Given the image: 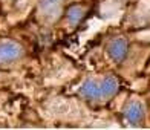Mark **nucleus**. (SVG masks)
Masks as SVG:
<instances>
[{
  "instance_id": "nucleus-2",
  "label": "nucleus",
  "mask_w": 150,
  "mask_h": 130,
  "mask_svg": "<svg viewBox=\"0 0 150 130\" xmlns=\"http://www.w3.org/2000/svg\"><path fill=\"white\" fill-rule=\"evenodd\" d=\"M23 49L18 43L12 42V40H2L0 42V63H6V61L17 60L22 57Z\"/></svg>"
},
{
  "instance_id": "nucleus-3",
  "label": "nucleus",
  "mask_w": 150,
  "mask_h": 130,
  "mask_svg": "<svg viewBox=\"0 0 150 130\" xmlns=\"http://www.w3.org/2000/svg\"><path fill=\"white\" fill-rule=\"evenodd\" d=\"M107 54L115 63H120L127 55V42L124 38H113L107 46Z\"/></svg>"
},
{
  "instance_id": "nucleus-6",
  "label": "nucleus",
  "mask_w": 150,
  "mask_h": 130,
  "mask_svg": "<svg viewBox=\"0 0 150 130\" xmlns=\"http://www.w3.org/2000/svg\"><path fill=\"white\" fill-rule=\"evenodd\" d=\"M60 2H61V0H40L38 6H40V9H42V11H49L55 5H58Z\"/></svg>"
},
{
  "instance_id": "nucleus-4",
  "label": "nucleus",
  "mask_w": 150,
  "mask_h": 130,
  "mask_svg": "<svg viewBox=\"0 0 150 130\" xmlns=\"http://www.w3.org/2000/svg\"><path fill=\"white\" fill-rule=\"evenodd\" d=\"M124 116L130 124H136V122H139L144 118V106H142L141 102H132V104H129V107L126 109Z\"/></svg>"
},
{
  "instance_id": "nucleus-5",
  "label": "nucleus",
  "mask_w": 150,
  "mask_h": 130,
  "mask_svg": "<svg viewBox=\"0 0 150 130\" xmlns=\"http://www.w3.org/2000/svg\"><path fill=\"white\" fill-rule=\"evenodd\" d=\"M83 16H84V9L81 8L80 5H72V6L67 8L66 17H67V20H69L72 25H77L80 20L83 18Z\"/></svg>"
},
{
  "instance_id": "nucleus-1",
  "label": "nucleus",
  "mask_w": 150,
  "mask_h": 130,
  "mask_svg": "<svg viewBox=\"0 0 150 130\" xmlns=\"http://www.w3.org/2000/svg\"><path fill=\"white\" fill-rule=\"evenodd\" d=\"M120 89V81L109 75L103 80H86L83 86L80 87V93L91 100H101L109 98L115 95Z\"/></svg>"
}]
</instances>
